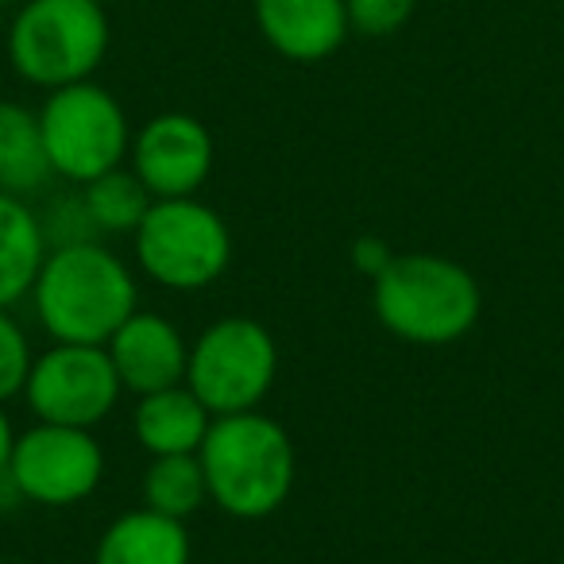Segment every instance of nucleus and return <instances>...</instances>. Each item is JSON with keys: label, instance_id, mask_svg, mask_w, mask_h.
<instances>
[{"label": "nucleus", "instance_id": "nucleus-1", "mask_svg": "<svg viewBox=\"0 0 564 564\" xmlns=\"http://www.w3.org/2000/svg\"><path fill=\"white\" fill-rule=\"evenodd\" d=\"M35 317L58 345H105L140 310L128 263L97 240L47 248L32 286Z\"/></svg>", "mask_w": 564, "mask_h": 564}, {"label": "nucleus", "instance_id": "nucleus-2", "mask_svg": "<svg viewBox=\"0 0 564 564\" xmlns=\"http://www.w3.org/2000/svg\"><path fill=\"white\" fill-rule=\"evenodd\" d=\"M197 460L209 484V502L240 522H263L279 514L299 479L291 433L259 410L213 417Z\"/></svg>", "mask_w": 564, "mask_h": 564}, {"label": "nucleus", "instance_id": "nucleus-3", "mask_svg": "<svg viewBox=\"0 0 564 564\" xmlns=\"http://www.w3.org/2000/svg\"><path fill=\"white\" fill-rule=\"evenodd\" d=\"M371 310L391 337L406 345H456L476 329L484 291L464 263L437 251H406L371 282Z\"/></svg>", "mask_w": 564, "mask_h": 564}, {"label": "nucleus", "instance_id": "nucleus-4", "mask_svg": "<svg viewBox=\"0 0 564 564\" xmlns=\"http://www.w3.org/2000/svg\"><path fill=\"white\" fill-rule=\"evenodd\" d=\"M112 43L109 9L97 0H28L9 28V63L28 86L89 82Z\"/></svg>", "mask_w": 564, "mask_h": 564}, {"label": "nucleus", "instance_id": "nucleus-5", "mask_svg": "<svg viewBox=\"0 0 564 564\" xmlns=\"http://www.w3.org/2000/svg\"><path fill=\"white\" fill-rule=\"evenodd\" d=\"M135 263L155 286L197 294L232 263V232L213 205L197 197H155L132 232Z\"/></svg>", "mask_w": 564, "mask_h": 564}, {"label": "nucleus", "instance_id": "nucleus-6", "mask_svg": "<svg viewBox=\"0 0 564 564\" xmlns=\"http://www.w3.org/2000/svg\"><path fill=\"white\" fill-rule=\"evenodd\" d=\"M40 128L51 171L74 186H86L124 166L132 151V124L124 105L94 78L51 89L40 109Z\"/></svg>", "mask_w": 564, "mask_h": 564}, {"label": "nucleus", "instance_id": "nucleus-7", "mask_svg": "<svg viewBox=\"0 0 564 564\" xmlns=\"http://www.w3.org/2000/svg\"><path fill=\"white\" fill-rule=\"evenodd\" d=\"M279 379V345L251 317H220L189 345L186 387L213 417L259 410Z\"/></svg>", "mask_w": 564, "mask_h": 564}, {"label": "nucleus", "instance_id": "nucleus-8", "mask_svg": "<svg viewBox=\"0 0 564 564\" xmlns=\"http://www.w3.org/2000/svg\"><path fill=\"white\" fill-rule=\"evenodd\" d=\"M4 476L20 499L40 507H74L101 484L105 448L97 445L94 430L35 422L32 430L17 433Z\"/></svg>", "mask_w": 564, "mask_h": 564}, {"label": "nucleus", "instance_id": "nucleus-9", "mask_svg": "<svg viewBox=\"0 0 564 564\" xmlns=\"http://www.w3.org/2000/svg\"><path fill=\"white\" fill-rule=\"evenodd\" d=\"M120 387L105 345H51L35 356L32 376L24 383V399L32 406L35 422L74 425L94 430L117 410Z\"/></svg>", "mask_w": 564, "mask_h": 564}, {"label": "nucleus", "instance_id": "nucleus-10", "mask_svg": "<svg viewBox=\"0 0 564 564\" xmlns=\"http://www.w3.org/2000/svg\"><path fill=\"white\" fill-rule=\"evenodd\" d=\"M217 163L213 132L189 112H159L132 132L128 166L140 174L151 197H197Z\"/></svg>", "mask_w": 564, "mask_h": 564}, {"label": "nucleus", "instance_id": "nucleus-11", "mask_svg": "<svg viewBox=\"0 0 564 564\" xmlns=\"http://www.w3.org/2000/svg\"><path fill=\"white\" fill-rule=\"evenodd\" d=\"M117 379L128 394H155L166 387L186 383V364H189V345L182 337V329L163 314L151 310H135L109 340H105Z\"/></svg>", "mask_w": 564, "mask_h": 564}, {"label": "nucleus", "instance_id": "nucleus-12", "mask_svg": "<svg viewBox=\"0 0 564 564\" xmlns=\"http://www.w3.org/2000/svg\"><path fill=\"white\" fill-rule=\"evenodd\" d=\"M251 17L267 47L291 63H325L352 35L345 0H251Z\"/></svg>", "mask_w": 564, "mask_h": 564}, {"label": "nucleus", "instance_id": "nucleus-13", "mask_svg": "<svg viewBox=\"0 0 564 564\" xmlns=\"http://www.w3.org/2000/svg\"><path fill=\"white\" fill-rule=\"evenodd\" d=\"M213 414L186 383L140 394L132 410V433L148 456H189L202 448Z\"/></svg>", "mask_w": 564, "mask_h": 564}, {"label": "nucleus", "instance_id": "nucleus-14", "mask_svg": "<svg viewBox=\"0 0 564 564\" xmlns=\"http://www.w3.org/2000/svg\"><path fill=\"white\" fill-rule=\"evenodd\" d=\"M189 561H194V545H189L186 522L155 514L148 507L112 518L94 549V564H189Z\"/></svg>", "mask_w": 564, "mask_h": 564}, {"label": "nucleus", "instance_id": "nucleus-15", "mask_svg": "<svg viewBox=\"0 0 564 564\" xmlns=\"http://www.w3.org/2000/svg\"><path fill=\"white\" fill-rule=\"evenodd\" d=\"M43 259H47L43 220L24 197L0 189V310H12L32 294Z\"/></svg>", "mask_w": 564, "mask_h": 564}, {"label": "nucleus", "instance_id": "nucleus-16", "mask_svg": "<svg viewBox=\"0 0 564 564\" xmlns=\"http://www.w3.org/2000/svg\"><path fill=\"white\" fill-rule=\"evenodd\" d=\"M55 178L43 148L40 112L20 101H0V189L24 197Z\"/></svg>", "mask_w": 564, "mask_h": 564}, {"label": "nucleus", "instance_id": "nucleus-17", "mask_svg": "<svg viewBox=\"0 0 564 564\" xmlns=\"http://www.w3.org/2000/svg\"><path fill=\"white\" fill-rule=\"evenodd\" d=\"M82 209H86L89 225L105 236H132L148 209L155 205L151 189L140 182L132 166H117V171L101 174V178L82 186Z\"/></svg>", "mask_w": 564, "mask_h": 564}, {"label": "nucleus", "instance_id": "nucleus-18", "mask_svg": "<svg viewBox=\"0 0 564 564\" xmlns=\"http://www.w3.org/2000/svg\"><path fill=\"white\" fill-rule=\"evenodd\" d=\"M143 507L155 510L166 518H194L197 510L209 502V484H205V471L197 453L189 456H151L148 471H143Z\"/></svg>", "mask_w": 564, "mask_h": 564}, {"label": "nucleus", "instance_id": "nucleus-19", "mask_svg": "<svg viewBox=\"0 0 564 564\" xmlns=\"http://www.w3.org/2000/svg\"><path fill=\"white\" fill-rule=\"evenodd\" d=\"M32 364H35V352H32V340H28L24 325H20L9 310H0V406L24 394Z\"/></svg>", "mask_w": 564, "mask_h": 564}, {"label": "nucleus", "instance_id": "nucleus-20", "mask_svg": "<svg viewBox=\"0 0 564 564\" xmlns=\"http://www.w3.org/2000/svg\"><path fill=\"white\" fill-rule=\"evenodd\" d=\"M348 28L368 40H387V35L402 32L414 17L417 0H345Z\"/></svg>", "mask_w": 564, "mask_h": 564}, {"label": "nucleus", "instance_id": "nucleus-21", "mask_svg": "<svg viewBox=\"0 0 564 564\" xmlns=\"http://www.w3.org/2000/svg\"><path fill=\"white\" fill-rule=\"evenodd\" d=\"M399 256V251H391V243L387 240H379V236H360V240L352 243V263H356V271L364 274V279H371L376 282L379 274L391 267V259Z\"/></svg>", "mask_w": 564, "mask_h": 564}, {"label": "nucleus", "instance_id": "nucleus-22", "mask_svg": "<svg viewBox=\"0 0 564 564\" xmlns=\"http://www.w3.org/2000/svg\"><path fill=\"white\" fill-rule=\"evenodd\" d=\"M12 445H17V430H12L9 414H4V406H0V476H4V468H9Z\"/></svg>", "mask_w": 564, "mask_h": 564}, {"label": "nucleus", "instance_id": "nucleus-23", "mask_svg": "<svg viewBox=\"0 0 564 564\" xmlns=\"http://www.w3.org/2000/svg\"><path fill=\"white\" fill-rule=\"evenodd\" d=\"M97 4H105V9H109V4H117V0H97Z\"/></svg>", "mask_w": 564, "mask_h": 564}]
</instances>
